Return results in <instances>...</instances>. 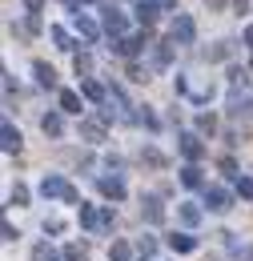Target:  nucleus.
Returning a JSON list of instances; mask_svg holds the SVG:
<instances>
[{
    "label": "nucleus",
    "instance_id": "5",
    "mask_svg": "<svg viewBox=\"0 0 253 261\" xmlns=\"http://www.w3.org/2000/svg\"><path fill=\"white\" fill-rule=\"evenodd\" d=\"M181 153L189 157V165H193V161H201V157H205V145H201V137L185 133V137H181Z\"/></svg>",
    "mask_w": 253,
    "mask_h": 261
},
{
    "label": "nucleus",
    "instance_id": "31",
    "mask_svg": "<svg viewBox=\"0 0 253 261\" xmlns=\"http://www.w3.org/2000/svg\"><path fill=\"white\" fill-rule=\"evenodd\" d=\"M237 193H241V197H253V177H237Z\"/></svg>",
    "mask_w": 253,
    "mask_h": 261
},
{
    "label": "nucleus",
    "instance_id": "33",
    "mask_svg": "<svg viewBox=\"0 0 253 261\" xmlns=\"http://www.w3.org/2000/svg\"><path fill=\"white\" fill-rule=\"evenodd\" d=\"M129 81H149V76H145V68H141V65H129Z\"/></svg>",
    "mask_w": 253,
    "mask_h": 261
},
{
    "label": "nucleus",
    "instance_id": "17",
    "mask_svg": "<svg viewBox=\"0 0 253 261\" xmlns=\"http://www.w3.org/2000/svg\"><path fill=\"white\" fill-rule=\"evenodd\" d=\"M105 29H109V33H125V16H121L117 8H105Z\"/></svg>",
    "mask_w": 253,
    "mask_h": 261
},
{
    "label": "nucleus",
    "instance_id": "32",
    "mask_svg": "<svg viewBox=\"0 0 253 261\" xmlns=\"http://www.w3.org/2000/svg\"><path fill=\"white\" fill-rule=\"evenodd\" d=\"M24 201H29V189H24V185H16V189H12V205H24Z\"/></svg>",
    "mask_w": 253,
    "mask_h": 261
},
{
    "label": "nucleus",
    "instance_id": "6",
    "mask_svg": "<svg viewBox=\"0 0 253 261\" xmlns=\"http://www.w3.org/2000/svg\"><path fill=\"white\" fill-rule=\"evenodd\" d=\"M0 145H4V153H20V133L12 129V121L0 125Z\"/></svg>",
    "mask_w": 253,
    "mask_h": 261
},
{
    "label": "nucleus",
    "instance_id": "11",
    "mask_svg": "<svg viewBox=\"0 0 253 261\" xmlns=\"http://www.w3.org/2000/svg\"><path fill=\"white\" fill-rule=\"evenodd\" d=\"M165 241H169L173 253H189V249H197V237H189V233H169Z\"/></svg>",
    "mask_w": 253,
    "mask_h": 261
},
{
    "label": "nucleus",
    "instance_id": "8",
    "mask_svg": "<svg viewBox=\"0 0 253 261\" xmlns=\"http://www.w3.org/2000/svg\"><path fill=\"white\" fill-rule=\"evenodd\" d=\"M145 44H149V33H141V36H125V40H117V53H125V57H137Z\"/></svg>",
    "mask_w": 253,
    "mask_h": 261
},
{
    "label": "nucleus",
    "instance_id": "25",
    "mask_svg": "<svg viewBox=\"0 0 253 261\" xmlns=\"http://www.w3.org/2000/svg\"><path fill=\"white\" fill-rule=\"evenodd\" d=\"M72 68H77V76H85V72H93V57H85V53H77V57H72Z\"/></svg>",
    "mask_w": 253,
    "mask_h": 261
},
{
    "label": "nucleus",
    "instance_id": "3",
    "mask_svg": "<svg viewBox=\"0 0 253 261\" xmlns=\"http://www.w3.org/2000/svg\"><path fill=\"white\" fill-rule=\"evenodd\" d=\"M40 193L57 197V201H64V205H77V201H81V193H77L64 177H44V181H40Z\"/></svg>",
    "mask_w": 253,
    "mask_h": 261
},
{
    "label": "nucleus",
    "instance_id": "19",
    "mask_svg": "<svg viewBox=\"0 0 253 261\" xmlns=\"http://www.w3.org/2000/svg\"><path fill=\"white\" fill-rule=\"evenodd\" d=\"M77 33L85 36V40H96V24L89 20V16H81V12H77Z\"/></svg>",
    "mask_w": 253,
    "mask_h": 261
},
{
    "label": "nucleus",
    "instance_id": "9",
    "mask_svg": "<svg viewBox=\"0 0 253 261\" xmlns=\"http://www.w3.org/2000/svg\"><path fill=\"white\" fill-rule=\"evenodd\" d=\"M157 12H161V4H157V0H137V20H141L145 29H149V24L157 20Z\"/></svg>",
    "mask_w": 253,
    "mask_h": 261
},
{
    "label": "nucleus",
    "instance_id": "10",
    "mask_svg": "<svg viewBox=\"0 0 253 261\" xmlns=\"http://www.w3.org/2000/svg\"><path fill=\"white\" fill-rule=\"evenodd\" d=\"M193 33H197V29H193V16H185V12H177V20H173V36L189 44V40H193Z\"/></svg>",
    "mask_w": 253,
    "mask_h": 261
},
{
    "label": "nucleus",
    "instance_id": "13",
    "mask_svg": "<svg viewBox=\"0 0 253 261\" xmlns=\"http://www.w3.org/2000/svg\"><path fill=\"white\" fill-rule=\"evenodd\" d=\"M32 72H36V81H40L44 89H53V85H57V68H53V65H44V61H36V65H32Z\"/></svg>",
    "mask_w": 253,
    "mask_h": 261
},
{
    "label": "nucleus",
    "instance_id": "24",
    "mask_svg": "<svg viewBox=\"0 0 253 261\" xmlns=\"http://www.w3.org/2000/svg\"><path fill=\"white\" fill-rule=\"evenodd\" d=\"M48 36L57 40V48H64V53H72V40H68V33H64V29H57V24H53V29H48Z\"/></svg>",
    "mask_w": 253,
    "mask_h": 261
},
{
    "label": "nucleus",
    "instance_id": "29",
    "mask_svg": "<svg viewBox=\"0 0 253 261\" xmlns=\"http://www.w3.org/2000/svg\"><path fill=\"white\" fill-rule=\"evenodd\" d=\"M137 249H141V257H149V253L157 249V237H141V241H137Z\"/></svg>",
    "mask_w": 253,
    "mask_h": 261
},
{
    "label": "nucleus",
    "instance_id": "26",
    "mask_svg": "<svg viewBox=\"0 0 253 261\" xmlns=\"http://www.w3.org/2000/svg\"><path fill=\"white\" fill-rule=\"evenodd\" d=\"M32 261H57V249H53V245H44V241H40V245H36V249H32Z\"/></svg>",
    "mask_w": 253,
    "mask_h": 261
},
{
    "label": "nucleus",
    "instance_id": "22",
    "mask_svg": "<svg viewBox=\"0 0 253 261\" xmlns=\"http://www.w3.org/2000/svg\"><path fill=\"white\" fill-rule=\"evenodd\" d=\"M64 261H89V249H85L81 241H72V245L64 249Z\"/></svg>",
    "mask_w": 253,
    "mask_h": 261
},
{
    "label": "nucleus",
    "instance_id": "7",
    "mask_svg": "<svg viewBox=\"0 0 253 261\" xmlns=\"http://www.w3.org/2000/svg\"><path fill=\"white\" fill-rule=\"evenodd\" d=\"M141 213H145V221H153V225L165 221V205H161L157 197H145V201H141Z\"/></svg>",
    "mask_w": 253,
    "mask_h": 261
},
{
    "label": "nucleus",
    "instance_id": "28",
    "mask_svg": "<svg viewBox=\"0 0 253 261\" xmlns=\"http://www.w3.org/2000/svg\"><path fill=\"white\" fill-rule=\"evenodd\" d=\"M197 129H201V133H209V137H213V129H217V121H213L209 113H201V117H197Z\"/></svg>",
    "mask_w": 253,
    "mask_h": 261
},
{
    "label": "nucleus",
    "instance_id": "1",
    "mask_svg": "<svg viewBox=\"0 0 253 261\" xmlns=\"http://www.w3.org/2000/svg\"><path fill=\"white\" fill-rule=\"evenodd\" d=\"M81 225L89 229V233H109L113 229V209H96V205L81 201Z\"/></svg>",
    "mask_w": 253,
    "mask_h": 261
},
{
    "label": "nucleus",
    "instance_id": "37",
    "mask_svg": "<svg viewBox=\"0 0 253 261\" xmlns=\"http://www.w3.org/2000/svg\"><path fill=\"white\" fill-rule=\"evenodd\" d=\"M205 4H209V8H221V4H225V0H205Z\"/></svg>",
    "mask_w": 253,
    "mask_h": 261
},
{
    "label": "nucleus",
    "instance_id": "14",
    "mask_svg": "<svg viewBox=\"0 0 253 261\" xmlns=\"http://www.w3.org/2000/svg\"><path fill=\"white\" fill-rule=\"evenodd\" d=\"M81 137L85 141H105V121H81Z\"/></svg>",
    "mask_w": 253,
    "mask_h": 261
},
{
    "label": "nucleus",
    "instance_id": "40",
    "mask_svg": "<svg viewBox=\"0 0 253 261\" xmlns=\"http://www.w3.org/2000/svg\"><path fill=\"white\" fill-rule=\"evenodd\" d=\"M249 261H253V249H249Z\"/></svg>",
    "mask_w": 253,
    "mask_h": 261
},
{
    "label": "nucleus",
    "instance_id": "27",
    "mask_svg": "<svg viewBox=\"0 0 253 261\" xmlns=\"http://www.w3.org/2000/svg\"><path fill=\"white\" fill-rule=\"evenodd\" d=\"M217 165H221V173H225V177H233V181L241 177V173H237V161H233V157H221Z\"/></svg>",
    "mask_w": 253,
    "mask_h": 261
},
{
    "label": "nucleus",
    "instance_id": "16",
    "mask_svg": "<svg viewBox=\"0 0 253 261\" xmlns=\"http://www.w3.org/2000/svg\"><path fill=\"white\" fill-rule=\"evenodd\" d=\"M40 129L48 133V137H61V133H64V121L57 117V113H48V117H40Z\"/></svg>",
    "mask_w": 253,
    "mask_h": 261
},
{
    "label": "nucleus",
    "instance_id": "35",
    "mask_svg": "<svg viewBox=\"0 0 253 261\" xmlns=\"http://www.w3.org/2000/svg\"><path fill=\"white\" fill-rule=\"evenodd\" d=\"M24 4H29V12H32V16H36V12L44 8V0H24Z\"/></svg>",
    "mask_w": 253,
    "mask_h": 261
},
{
    "label": "nucleus",
    "instance_id": "41",
    "mask_svg": "<svg viewBox=\"0 0 253 261\" xmlns=\"http://www.w3.org/2000/svg\"><path fill=\"white\" fill-rule=\"evenodd\" d=\"M141 261H149V257H141Z\"/></svg>",
    "mask_w": 253,
    "mask_h": 261
},
{
    "label": "nucleus",
    "instance_id": "12",
    "mask_svg": "<svg viewBox=\"0 0 253 261\" xmlns=\"http://www.w3.org/2000/svg\"><path fill=\"white\" fill-rule=\"evenodd\" d=\"M100 193L121 201V197H125V181H121V177H100Z\"/></svg>",
    "mask_w": 253,
    "mask_h": 261
},
{
    "label": "nucleus",
    "instance_id": "34",
    "mask_svg": "<svg viewBox=\"0 0 253 261\" xmlns=\"http://www.w3.org/2000/svg\"><path fill=\"white\" fill-rule=\"evenodd\" d=\"M137 121H141V125H149V129H153V125H157V117H153V113H145V109H141V113H137Z\"/></svg>",
    "mask_w": 253,
    "mask_h": 261
},
{
    "label": "nucleus",
    "instance_id": "18",
    "mask_svg": "<svg viewBox=\"0 0 253 261\" xmlns=\"http://www.w3.org/2000/svg\"><path fill=\"white\" fill-rule=\"evenodd\" d=\"M181 221H185V225H197V221H201V209H197V201H181Z\"/></svg>",
    "mask_w": 253,
    "mask_h": 261
},
{
    "label": "nucleus",
    "instance_id": "38",
    "mask_svg": "<svg viewBox=\"0 0 253 261\" xmlns=\"http://www.w3.org/2000/svg\"><path fill=\"white\" fill-rule=\"evenodd\" d=\"M165 4H169V8H177V0H165Z\"/></svg>",
    "mask_w": 253,
    "mask_h": 261
},
{
    "label": "nucleus",
    "instance_id": "36",
    "mask_svg": "<svg viewBox=\"0 0 253 261\" xmlns=\"http://www.w3.org/2000/svg\"><path fill=\"white\" fill-rule=\"evenodd\" d=\"M245 44H249V48H253V29H245Z\"/></svg>",
    "mask_w": 253,
    "mask_h": 261
},
{
    "label": "nucleus",
    "instance_id": "21",
    "mask_svg": "<svg viewBox=\"0 0 253 261\" xmlns=\"http://www.w3.org/2000/svg\"><path fill=\"white\" fill-rule=\"evenodd\" d=\"M113 261H133V245L129 241H113V253H109Z\"/></svg>",
    "mask_w": 253,
    "mask_h": 261
},
{
    "label": "nucleus",
    "instance_id": "2",
    "mask_svg": "<svg viewBox=\"0 0 253 261\" xmlns=\"http://www.w3.org/2000/svg\"><path fill=\"white\" fill-rule=\"evenodd\" d=\"M229 117H233V125H241V133H253V100L241 97L237 89L229 93Z\"/></svg>",
    "mask_w": 253,
    "mask_h": 261
},
{
    "label": "nucleus",
    "instance_id": "20",
    "mask_svg": "<svg viewBox=\"0 0 253 261\" xmlns=\"http://www.w3.org/2000/svg\"><path fill=\"white\" fill-rule=\"evenodd\" d=\"M61 109H64V113H81V97H77L72 89H64V93H61Z\"/></svg>",
    "mask_w": 253,
    "mask_h": 261
},
{
    "label": "nucleus",
    "instance_id": "15",
    "mask_svg": "<svg viewBox=\"0 0 253 261\" xmlns=\"http://www.w3.org/2000/svg\"><path fill=\"white\" fill-rule=\"evenodd\" d=\"M181 181H185L189 189H201V185H205V177H201V169H197V165H185V169H181Z\"/></svg>",
    "mask_w": 253,
    "mask_h": 261
},
{
    "label": "nucleus",
    "instance_id": "4",
    "mask_svg": "<svg viewBox=\"0 0 253 261\" xmlns=\"http://www.w3.org/2000/svg\"><path fill=\"white\" fill-rule=\"evenodd\" d=\"M205 201H209V209H213V213L233 209V193H229V189H217V185H213V189H205Z\"/></svg>",
    "mask_w": 253,
    "mask_h": 261
},
{
    "label": "nucleus",
    "instance_id": "23",
    "mask_svg": "<svg viewBox=\"0 0 253 261\" xmlns=\"http://www.w3.org/2000/svg\"><path fill=\"white\" fill-rule=\"evenodd\" d=\"M81 93H85L89 100H105V89H100L96 81H81Z\"/></svg>",
    "mask_w": 253,
    "mask_h": 261
},
{
    "label": "nucleus",
    "instance_id": "30",
    "mask_svg": "<svg viewBox=\"0 0 253 261\" xmlns=\"http://www.w3.org/2000/svg\"><path fill=\"white\" fill-rule=\"evenodd\" d=\"M145 165H153V169H165V157H161L157 149H145Z\"/></svg>",
    "mask_w": 253,
    "mask_h": 261
},
{
    "label": "nucleus",
    "instance_id": "39",
    "mask_svg": "<svg viewBox=\"0 0 253 261\" xmlns=\"http://www.w3.org/2000/svg\"><path fill=\"white\" fill-rule=\"evenodd\" d=\"M249 76H253V65H249Z\"/></svg>",
    "mask_w": 253,
    "mask_h": 261
}]
</instances>
